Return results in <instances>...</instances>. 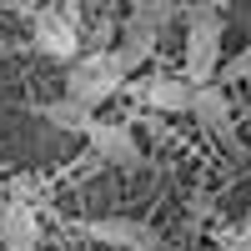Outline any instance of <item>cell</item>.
I'll use <instances>...</instances> for the list:
<instances>
[{
	"label": "cell",
	"instance_id": "6da1fadb",
	"mask_svg": "<svg viewBox=\"0 0 251 251\" xmlns=\"http://www.w3.org/2000/svg\"><path fill=\"white\" fill-rule=\"evenodd\" d=\"M126 80H131V71H126V60L116 50H86V55H75L71 71H66V96L96 111V106H106L111 96L126 91Z\"/></svg>",
	"mask_w": 251,
	"mask_h": 251
},
{
	"label": "cell",
	"instance_id": "7a4b0ae2",
	"mask_svg": "<svg viewBox=\"0 0 251 251\" xmlns=\"http://www.w3.org/2000/svg\"><path fill=\"white\" fill-rule=\"evenodd\" d=\"M221 40H226V25L216 5H196L191 20H186V50H181V75L191 80V86H206V80H216L221 71Z\"/></svg>",
	"mask_w": 251,
	"mask_h": 251
},
{
	"label": "cell",
	"instance_id": "3957f363",
	"mask_svg": "<svg viewBox=\"0 0 251 251\" xmlns=\"http://www.w3.org/2000/svg\"><path fill=\"white\" fill-rule=\"evenodd\" d=\"M30 40L35 50H46L50 60H75L80 55V20H75V5H46L30 15Z\"/></svg>",
	"mask_w": 251,
	"mask_h": 251
},
{
	"label": "cell",
	"instance_id": "277c9868",
	"mask_svg": "<svg viewBox=\"0 0 251 251\" xmlns=\"http://www.w3.org/2000/svg\"><path fill=\"white\" fill-rule=\"evenodd\" d=\"M126 91L136 96V106L156 111V116H181V111H191V96H196V86H191L186 75H166V71L136 80V86L126 80Z\"/></svg>",
	"mask_w": 251,
	"mask_h": 251
},
{
	"label": "cell",
	"instance_id": "5b68a950",
	"mask_svg": "<svg viewBox=\"0 0 251 251\" xmlns=\"http://www.w3.org/2000/svg\"><path fill=\"white\" fill-rule=\"evenodd\" d=\"M80 236H91L100 246H116V251H161V236L141 221H126V216H96V221H80Z\"/></svg>",
	"mask_w": 251,
	"mask_h": 251
},
{
	"label": "cell",
	"instance_id": "8992f818",
	"mask_svg": "<svg viewBox=\"0 0 251 251\" xmlns=\"http://www.w3.org/2000/svg\"><path fill=\"white\" fill-rule=\"evenodd\" d=\"M80 136H86V146L100 161H111V166H141V146H136L131 126H121V121H91Z\"/></svg>",
	"mask_w": 251,
	"mask_h": 251
},
{
	"label": "cell",
	"instance_id": "52a82bcc",
	"mask_svg": "<svg viewBox=\"0 0 251 251\" xmlns=\"http://www.w3.org/2000/svg\"><path fill=\"white\" fill-rule=\"evenodd\" d=\"M191 116L201 121V131H211L216 141L231 146V151H241V146H236V126H231V100H226V91L216 86V80L196 86V96H191Z\"/></svg>",
	"mask_w": 251,
	"mask_h": 251
},
{
	"label": "cell",
	"instance_id": "ba28073f",
	"mask_svg": "<svg viewBox=\"0 0 251 251\" xmlns=\"http://www.w3.org/2000/svg\"><path fill=\"white\" fill-rule=\"evenodd\" d=\"M0 246L5 251H40V221L20 196L0 201Z\"/></svg>",
	"mask_w": 251,
	"mask_h": 251
},
{
	"label": "cell",
	"instance_id": "9c48e42d",
	"mask_svg": "<svg viewBox=\"0 0 251 251\" xmlns=\"http://www.w3.org/2000/svg\"><path fill=\"white\" fill-rule=\"evenodd\" d=\"M156 46H161V25H156V20H146V15H126V25H121V46H111V50L126 60V71H136V66H146V60L156 55Z\"/></svg>",
	"mask_w": 251,
	"mask_h": 251
},
{
	"label": "cell",
	"instance_id": "30bf717a",
	"mask_svg": "<svg viewBox=\"0 0 251 251\" xmlns=\"http://www.w3.org/2000/svg\"><path fill=\"white\" fill-rule=\"evenodd\" d=\"M40 116H46L55 131H75V136L96 121V116H91V106H80V100H71V96H66V100H50V106H40Z\"/></svg>",
	"mask_w": 251,
	"mask_h": 251
},
{
	"label": "cell",
	"instance_id": "8fae6325",
	"mask_svg": "<svg viewBox=\"0 0 251 251\" xmlns=\"http://www.w3.org/2000/svg\"><path fill=\"white\" fill-rule=\"evenodd\" d=\"M126 5H131V15H146V20H156L161 30L171 25V15H176V0H126Z\"/></svg>",
	"mask_w": 251,
	"mask_h": 251
},
{
	"label": "cell",
	"instance_id": "7c38bea8",
	"mask_svg": "<svg viewBox=\"0 0 251 251\" xmlns=\"http://www.w3.org/2000/svg\"><path fill=\"white\" fill-rule=\"evenodd\" d=\"M216 246H221V251H251V226H231V231H221Z\"/></svg>",
	"mask_w": 251,
	"mask_h": 251
},
{
	"label": "cell",
	"instance_id": "4fadbf2b",
	"mask_svg": "<svg viewBox=\"0 0 251 251\" xmlns=\"http://www.w3.org/2000/svg\"><path fill=\"white\" fill-rule=\"evenodd\" d=\"M246 75H251V50H246V55H236L231 66L221 71V80H246Z\"/></svg>",
	"mask_w": 251,
	"mask_h": 251
}]
</instances>
